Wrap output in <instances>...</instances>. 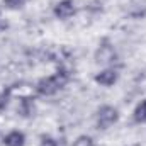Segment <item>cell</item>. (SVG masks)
<instances>
[{"mask_svg":"<svg viewBox=\"0 0 146 146\" xmlns=\"http://www.w3.org/2000/svg\"><path fill=\"white\" fill-rule=\"evenodd\" d=\"M70 80V75L65 70H58L49 76H42L34 83V92L39 97H53L56 95Z\"/></svg>","mask_w":146,"mask_h":146,"instance_id":"1","label":"cell"},{"mask_svg":"<svg viewBox=\"0 0 146 146\" xmlns=\"http://www.w3.org/2000/svg\"><path fill=\"white\" fill-rule=\"evenodd\" d=\"M119 117H121V114H119L117 107H114V106H110V104H104V106H100V107L97 109V114H95V124H97V129H100V131H107V129H110L114 124L119 122Z\"/></svg>","mask_w":146,"mask_h":146,"instance_id":"2","label":"cell"},{"mask_svg":"<svg viewBox=\"0 0 146 146\" xmlns=\"http://www.w3.org/2000/svg\"><path fill=\"white\" fill-rule=\"evenodd\" d=\"M94 82L104 88H110L119 82V72L112 66H106L94 75Z\"/></svg>","mask_w":146,"mask_h":146,"instance_id":"3","label":"cell"},{"mask_svg":"<svg viewBox=\"0 0 146 146\" xmlns=\"http://www.w3.org/2000/svg\"><path fill=\"white\" fill-rule=\"evenodd\" d=\"M76 14V3L75 0H58L53 5V15L58 21H68Z\"/></svg>","mask_w":146,"mask_h":146,"instance_id":"4","label":"cell"},{"mask_svg":"<svg viewBox=\"0 0 146 146\" xmlns=\"http://www.w3.org/2000/svg\"><path fill=\"white\" fill-rule=\"evenodd\" d=\"M115 60V51L110 44H100L97 53H95V61L99 65H110L112 61Z\"/></svg>","mask_w":146,"mask_h":146,"instance_id":"5","label":"cell"},{"mask_svg":"<svg viewBox=\"0 0 146 146\" xmlns=\"http://www.w3.org/2000/svg\"><path fill=\"white\" fill-rule=\"evenodd\" d=\"M26 141H27V138L21 129H12L2 138L3 146H26Z\"/></svg>","mask_w":146,"mask_h":146,"instance_id":"6","label":"cell"},{"mask_svg":"<svg viewBox=\"0 0 146 146\" xmlns=\"http://www.w3.org/2000/svg\"><path fill=\"white\" fill-rule=\"evenodd\" d=\"M19 112H21V115H24V117H34V114H36L34 99H31V97H22L21 106H19Z\"/></svg>","mask_w":146,"mask_h":146,"instance_id":"7","label":"cell"},{"mask_svg":"<svg viewBox=\"0 0 146 146\" xmlns=\"http://www.w3.org/2000/svg\"><path fill=\"white\" fill-rule=\"evenodd\" d=\"M133 121L136 124H145L146 122V99L139 100L136 107L133 109Z\"/></svg>","mask_w":146,"mask_h":146,"instance_id":"8","label":"cell"},{"mask_svg":"<svg viewBox=\"0 0 146 146\" xmlns=\"http://www.w3.org/2000/svg\"><path fill=\"white\" fill-rule=\"evenodd\" d=\"M72 146H95V139L90 134H78L72 141Z\"/></svg>","mask_w":146,"mask_h":146,"instance_id":"9","label":"cell"},{"mask_svg":"<svg viewBox=\"0 0 146 146\" xmlns=\"http://www.w3.org/2000/svg\"><path fill=\"white\" fill-rule=\"evenodd\" d=\"M10 99H12V88H3V90H0V112H3V110L9 107Z\"/></svg>","mask_w":146,"mask_h":146,"instance_id":"10","label":"cell"},{"mask_svg":"<svg viewBox=\"0 0 146 146\" xmlns=\"http://www.w3.org/2000/svg\"><path fill=\"white\" fill-rule=\"evenodd\" d=\"M27 2H29V0H2L3 7L9 9V10H19V9H22V7H26Z\"/></svg>","mask_w":146,"mask_h":146,"instance_id":"11","label":"cell"},{"mask_svg":"<svg viewBox=\"0 0 146 146\" xmlns=\"http://www.w3.org/2000/svg\"><path fill=\"white\" fill-rule=\"evenodd\" d=\"M39 146H60V143H58V139L53 138L51 134H42V136L39 138Z\"/></svg>","mask_w":146,"mask_h":146,"instance_id":"12","label":"cell"}]
</instances>
